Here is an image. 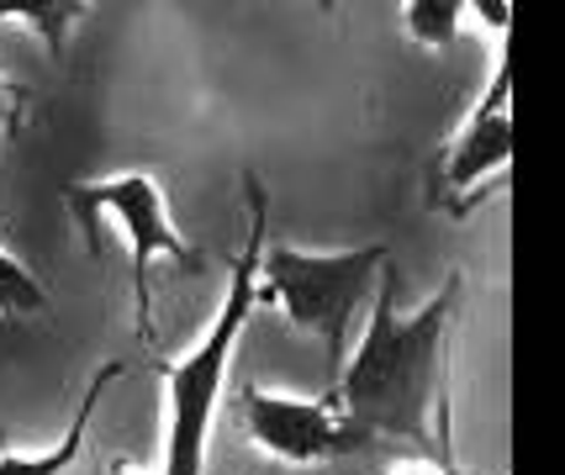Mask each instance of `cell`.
Returning <instances> with one entry per match:
<instances>
[{"label": "cell", "mask_w": 565, "mask_h": 475, "mask_svg": "<svg viewBox=\"0 0 565 475\" xmlns=\"http://www.w3.org/2000/svg\"><path fill=\"white\" fill-rule=\"evenodd\" d=\"M396 475H439V471H396Z\"/></svg>", "instance_id": "cell-12"}, {"label": "cell", "mask_w": 565, "mask_h": 475, "mask_svg": "<svg viewBox=\"0 0 565 475\" xmlns=\"http://www.w3.org/2000/svg\"><path fill=\"white\" fill-rule=\"evenodd\" d=\"M22 111H26V90L11 85V79H0V127H17Z\"/></svg>", "instance_id": "cell-11"}, {"label": "cell", "mask_w": 565, "mask_h": 475, "mask_svg": "<svg viewBox=\"0 0 565 475\" xmlns=\"http://www.w3.org/2000/svg\"><path fill=\"white\" fill-rule=\"evenodd\" d=\"M85 17H90L85 0H0V26H32L53 53H64L70 26Z\"/></svg>", "instance_id": "cell-8"}, {"label": "cell", "mask_w": 565, "mask_h": 475, "mask_svg": "<svg viewBox=\"0 0 565 475\" xmlns=\"http://www.w3.org/2000/svg\"><path fill=\"white\" fill-rule=\"evenodd\" d=\"M117 475H132V471H117Z\"/></svg>", "instance_id": "cell-13"}, {"label": "cell", "mask_w": 565, "mask_h": 475, "mask_svg": "<svg viewBox=\"0 0 565 475\" xmlns=\"http://www.w3.org/2000/svg\"><path fill=\"white\" fill-rule=\"evenodd\" d=\"M238 418H244V433L254 439V450H265L270 460H286V465H322V460H339V454H354L370 444L339 412L333 397L307 401L248 386L238 397Z\"/></svg>", "instance_id": "cell-5"}, {"label": "cell", "mask_w": 565, "mask_h": 475, "mask_svg": "<svg viewBox=\"0 0 565 475\" xmlns=\"http://www.w3.org/2000/svg\"><path fill=\"white\" fill-rule=\"evenodd\" d=\"M508 85H513L508 53H497L487 96L476 100V111L466 117V127L455 132V143H449V153H444V170H439V185H444V191H476V185H481L487 175H502V170H508V159H513Z\"/></svg>", "instance_id": "cell-6"}, {"label": "cell", "mask_w": 565, "mask_h": 475, "mask_svg": "<svg viewBox=\"0 0 565 475\" xmlns=\"http://www.w3.org/2000/svg\"><path fill=\"white\" fill-rule=\"evenodd\" d=\"M117 376H122V365H106V370H96V380H90L85 401L74 407V423L64 428V439H58L53 450H43V454L0 450V475H70L74 460H79V450H85V433H90V418H96L100 397H106V386H111Z\"/></svg>", "instance_id": "cell-7"}, {"label": "cell", "mask_w": 565, "mask_h": 475, "mask_svg": "<svg viewBox=\"0 0 565 475\" xmlns=\"http://www.w3.org/2000/svg\"><path fill=\"white\" fill-rule=\"evenodd\" d=\"M386 265H392L386 244H365V249H344V253H307L291 249V244H270L259 253L265 296H275V306L296 327L318 333L322 359H328L333 376H339V365L349 354V323H354V312L370 306Z\"/></svg>", "instance_id": "cell-3"}, {"label": "cell", "mask_w": 565, "mask_h": 475, "mask_svg": "<svg viewBox=\"0 0 565 475\" xmlns=\"http://www.w3.org/2000/svg\"><path fill=\"white\" fill-rule=\"evenodd\" d=\"M38 312H49V291L38 285V276L26 270L17 253L0 249V323L38 317Z\"/></svg>", "instance_id": "cell-10"}, {"label": "cell", "mask_w": 565, "mask_h": 475, "mask_svg": "<svg viewBox=\"0 0 565 475\" xmlns=\"http://www.w3.org/2000/svg\"><path fill=\"white\" fill-rule=\"evenodd\" d=\"M265 223H270L265 191H259V180H248V244L238 253V265H233V280H227L217 317L201 333L196 349H185V359L159 365L164 370V407H170V418H164V475H201V465H206V433H212V418H217L227 359H233L248 317L259 306Z\"/></svg>", "instance_id": "cell-2"}, {"label": "cell", "mask_w": 565, "mask_h": 475, "mask_svg": "<svg viewBox=\"0 0 565 475\" xmlns=\"http://www.w3.org/2000/svg\"><path fill=\"white\" fill-rule=\"evenodd\" d=\"M70 212L79 227H96L100 217L127 238V253H132V306H138V327L143 338H153V323H148V265L164 253L185 270H201V249L185 244L174 233L170 212H164V191L159 180L132 170V175H111V180H85V185H70Z\"/></svg>", "instance_id": "cell-4"}, {"label": "cell", "mask_w": 565, "mask_h": 475, "mask_svg": "<svg viewBox=\"0 0 565 475\" xmlns=\"http://www.w3.org/2000/svg\"><path fill=\"white\" fill-rule=\"evenodd\" d=\"M402 26L407 37H418L423 48H449L466 26V6L460 0H407L402 6Z\"/></svg>", "instance_id": "cell-9"}, {"label": "cell", "mask_w": 565, "mask_h": 475, "mask_svg": "<svg viewBox=\"0 0 565 475\" xmlns=\"http://www.w3.org/2000/svg\"><path fill=\"white\" fill-rule=\"evenodd\" d=\"M460 285H466L460 270H449L439 296L423 312L402 317L396 312V270L386 265V276L365 306L370 323L360 333V349L344 354L339 386L328 391L365 439H402V444L444 454V439L434 433V407L444 397V354H449V323L460 306Z\"/></svg>", "instance_id": "cell-1"}]
</instances>
